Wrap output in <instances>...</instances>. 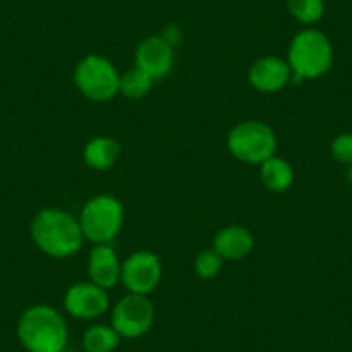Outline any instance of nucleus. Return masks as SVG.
<instances>
[{"label": "nucleus", "mask_w": 352, "mask_h": 352, "mask_svg": "<svg viewBox=\"0 0 352 352\" xmlns=\"http://www.w3.org/2000/svg\"><path fill=\"white\" fill-rule=\"evenodd\" d=\"M78 221L85 240H90L96 245L111 243L123 228L124 208L114 195H94L83 204Z\"/></svg>", "instance_id": "nucleus-4"}, {"label": "nucleus", "mask_w": 352, "mask_h": 352, "mask_svg": "<svg viewBox=\"0 0 352 352\" xmlns=\"http://www.w3.org/2000/svg\"><path fill=\"white\" fill-rule=\"evenodd\" d=\"M154 83L155 81L148 74H145L138 67H133V69L121 74L120 94L130 100H140L151 94Z\"/></svg>", "instance_id": "nucleus-17"}, {"label": "nucleus", "mask_w": 352, "mask_h": 352, "mask_svg": "<svg viewBox=\"0 0 352 352\" xmlns=\"http://www.w3.org/2000/svg\"><path fill=\"white\" fill-rule=\"evenodd\" d=\"M259 178L268 190L282 194L294 185V168L289 161L275 154L259 164Z\"/></svg>", "instance_id": "nucleus-15"}, {"label": "nucleus", "mask_w": 352, "mask_h": 352, "mask_svg": "<svg viewBox=\"0 0 352 352\" xmlns=\"http://www.w3.org/2000/svg\"><path fill=\"white\" fill-rule=\"evenodd\" d=\"M32 239L43 254L66 259L81 249L85 236L80 221L71 212L47 208L33 218Z\"/></svg>", "instance_id": "nucleus-1"}, {"label": "nucleus", "mask_w": 352, "mask_h": 352, "mask_svg": "<svg viewBox=\"0 0 352 352\" xmlns=\"http://www.w3.org/2000/svg\"><path fill=\"white\" fill-rule=\"evenodd\" d=\"M121 261L116 250L109 243H99L88 254L87 273L88 280L96 285L109 290L121 282Z\"/></svg>", "instance_id": "nucleus-12"}, {"label": "nucleus", "mask_w": 352, "mask_h": 352, "mask_svg": "<svg viewBox=\"0 0 352 352\" xmlns=\"http://www.w3.org/2000/svg\"><path fill=\"white\" fill-rule=\"evenodd\" d=\"M223 263L225 261L221 259L218 252L214 249H208V250H202L195 256L194 261V270L197 273L199 278L202 280H211L216 278L219 275L223 268Z\"/></svg>", "instance_id": "nucleus-19"}, {"label": "nucleus", "mask_w": 352, "mask_h": 352, "mask_svg": "<svg viewBox=\"0 0 352 352\" xmlns=\"http://www.w3.org/2000/svg\"><path fill=\"white\" fill-rule=\"evenodd\" d=\"M175 66V47L161 35L142 40L135 50V67L144 71L154 81L164 80Z\"/></svg>", "instance_id": "nucleus-10"}, {"label": "nucleus", "mask_w": 352, "mask_h": 352, "mask_svg": "<svg viewBox=\"0 0 352 352\" xmlns=\"http://www.w3.org/2000/svg\"><path fill=\"white\" fill-rule=\"evenodd\" d=\"M64 309L76 320H99L109 309V294L90 280L73 283L64 294Z\"/></svg>", "instance_id": "nucleus-9"}, {"label": "nucleus", "mask_w": 352, "mask_h": 352, "mask_svg": "<svg viewBox=\"0 0 352 352\" xmlns=\"http://www.w3.org/2000/svg\"><path fill=\"white\" fill-rule=\"evenodd\" d=\"M249 83L257 92L276 94L290 83L292 69L289 63L278 56H263L249 67Z\"/></svg>", "instance_id": "nucleus-11"}, {"label": "nucleus", "mask_w": 352, "mask_h": 352, "mask_svg": "<svg viewBox=\"0 0 352 352\" xmlns=\"http://www.w3.org/2000/svg\"><path fill=\"white\" fill-rule=\"evenodd\" d=\"M120 342V333L111 324H92L83 333V349L87 352H114Z\"/></svg>", "instance_id": "nucleus-16"}, {"label": "nucleus", "mask_w": 352, "mask_h": 352, "mask_svg": "<svg viewBox=\"0 0 352 352\" xmlns=\"http://www.w3.org/2000/svg\"><path fill=\"white\" fill-rule=\"evenodd\" d=\"M287 63L296 80H316L333 64V45L321 30L304 28L296 33L289 45Z\"/></svg>", "instance_id": "nucleus-3"}, {"label": "nucleus", "mask_w": 352, "mask_h": 352, "mask_svg": "<svg viewBox=\"0 0 352 352\" xmlns=\"http://www.w3.org/2000/svg\"><path fill=\"white\" fill-rule=\"evenodd\" d=\"M331 155L340 164H352V133H340L331 142Z\"/></svg>", "instance_id": "nucleus-20"}, {"label": "nucleus", "mask_w": 352, "mask_h": 352, "mask_svg": "<svg viewBox=\"0 0 352 352\" xmlns=\"http://www.w3.org/2000/svg\"><path fill=\"white\" fill-rule=\"evenodd\" d=\"M121 152H123V147L116 138L100 135L87 142L83 148V161L90 169L107 171L116 164L118 159L121 157Z\"/></svg>", "instance_id": "nucleus-14"}, {"label": "nucleus", "mask_w": 352, "mask_h": 352, "mask_svg": "<svg viewBox=\"0 0 352 352\" xmlns=\"http://www.w3.org/2000/svg\"><path fill=\"white\" fill-rule=\"evenodd\" d=\"M18 338L28 352H63L69 340V330L56 307L35 304L19 318Z\"/></svg>", "instance_id": "nucleus-2"}, {"label": "nucleus", "mask_w": 352, "mask_h": 352, "mask_svg": "<svg viewBox=\"0 0 352 352\" xmlns=\"http://www.w3.org/2000/svg\"><path fill=\"white\" fill-rule=\"evenodd\" d=\"M155 307L147 296L130 294L121 297L111 313V327L121 338H140L152 328Z\"/></svg>", "instance_id": "nucleus-7"}, {"label": "nucleus", "mask_w": 352, "mask_h": 352, "mask_svg": "<svg viewBox=\"0 0 352 352\" xmlns=\"http://www.w3.org/2000/svg\"><path fill=\"white\" fill-rule=\"evenodd\" d=\"M287 11L300 25L311 26L324 16V0H285Z\"/></svg>", "instance_id": "nucleus-18"}, {"label": "nucleus", "mask_w": 352, "mask_h": 352, "mask_svg": "<svg viewBox=\"0 0 352 352\" xmlns=\"http://www.w3.org/2000/svg\"><path fill=\"white\" fill-rule=\"evenodd\" d=\"M230 154L245 164H263L266 159L276 154L278 140L275 130L259 120L240 121L230 130L226 137Z\"/></svg>", "instance_id": "nucleus-5"}, {"label": "nucleus", "mask_w": 352, "mask_h": 352, "mask_svg": "<svg viewBox=\"0 0 352 352\" xmlns=\"http://www.w3.org/2000/svg\"><path fill=\"white\" fill-rule=\"evenodd\" d=\"M212 249L221 256L223 261H242L252 252L254 236L245 226H225L212 239Z\"/></svg>", "instance_id": "nucleus-13"}, {"label": "nucleus", "mask_w": 352, "mask_h": 352, "mask_svg": "<svg viewBox=\"0 0 352 352\" xmlns=\"http://www.w3.org/2000/svg\"><path fill=\"white\" fill-rule=\"evenodd\" d=\"M162 278V263L151 250H137L121 264V283L130 294L148 296Z\"/></svg>", "instance_id": "nucleus-8"}, {"label": "nucleus", "mask_w": 352, "mask_h": 352, "mask_svg": "<svg viewBox=\"0 0 352 352\" xmlns=\"http://www.w3.org/2000/svg\"><path fill=\"white\" fill-rule=\"evenodd\" d=\"M121 74L113 60L100 54H88L76 64L73 81L78 92L94 102H106L120 96Z\"/></svg>", "instance_id": "nucleus-6"}]
</instances>
